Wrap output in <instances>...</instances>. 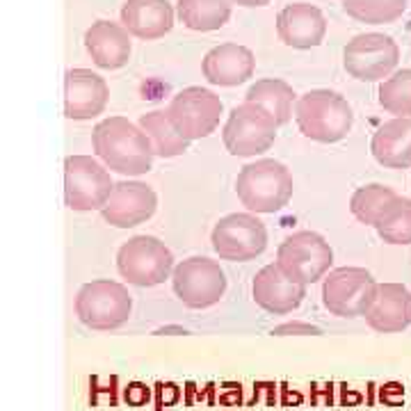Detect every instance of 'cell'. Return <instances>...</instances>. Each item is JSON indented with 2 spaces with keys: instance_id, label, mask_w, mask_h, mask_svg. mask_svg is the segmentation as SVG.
Instances as JSON below:
<instances>
[{
  "instance_id": "1",
  "label": "cell",
  "mask_w": 411,
  "mask_h": 411,
  "mask_svg": "<svg viewBox=\"0 0 411 411\" xmlns=\"http://www.w3.org/2000/svg\"><path fill=\"white\" fill-rule=\"evenodd\" d=\"M91 146L105 167L122 176L146 174L155 158L146 133L126 117H108L98 122L91 133Z\"/></svg>"
},
{
  "instance_id": "2",
  "label": "cell",
  "mask_w": 411,
  "mask_h": 411,
  "mask_svg": "<svg viewBox=\"0 0 411 411\" xmlns=\"http://www.w3.org/2000/svg\"><path fill=\"white\" fill-rule=\"evenodd\" d=\"M295 122L304 137L336 144L350 135L354 112L347 98L331 89H311L295 103Z\"/></svg>"
},
{
  "instance_id": "3",
  "label": "cell",
  "mask_w": 411,
  "mask_h": 411,
  "mask_svg": "<svg viewBox=\"0 0 411 411\" xmlns=\"http://www.w3.org/2000/svg\"><path fill=\"white\" fill-rule=\"evenodd\" d=\"M293 174L279 160L263 158L240 169L236 179V195L249 212L272 215L288 206L293 197Z\"/></svg>"
},
{
  "instance_id": "4",
  "label": "cell",
  "mask_w": 411,
  "mask_h": 411,
  "mask_svg": "<svg viewBox=\"0 0 411 411\" xmlns=\"http://www.w3.org/2000/svg\"><path fill=\"white\" fill-rule=\"evenodd\" d=\"M133 313V297L119 281L96 279L78 290L76 315L85 327L96 331L119 329Z\"/></svg>"
},
{
  "instance_id": "5",
  "label": "cell",
  "mask_w": 411,
  "mask_h": 411,
  "mask_svg": "<svg viewBox=\"0 0 411 411\" xmlns=\"http://www.w3.org/2000/svg\"><path fill=\"white\" fill-rule=\"evenodd\" d=\"M174 254L162 240L153 236H135L117 252V270L133 286H160L174 272Z\"/></svg>"
},
{
  "instance_id": "6",
  "label": "cell",
  "mask_w": 411,
  "mask_h": 411,
  "mask_svg": "<svg viewBox=\"0 0 411 411\" xmlns=\"http://www.w3.org/2000/svg\"><path fill=\"white\" fill-rule=\"evenodd\" d=\"M279 124L265 108L256 103H240L231 110L222 129L226 151L236 158H254L274 144Z\"/></svg>"
},
{
  "instance_id": "7",
  "label": "cell",
  "mask_w": 411,
  "mask_h": 411,
  "mask_svg": "<svg viewBox=\"0 0 411 411\" xmlns=\"http://www.w3.org/2000/svg\"><path fill=\"white\" fill-rule=\"evenodd\" d=\"M110 172L91 155H67L65 160V201L76 212L103 210L112 190Z\"/></svg>"
},
{
  "instance_id": "8",
  "label": "cell",
  "mask_w": 411,
  "mask_h": 411,
  "mask_svg": "<svg viewBox=\"0 0 411 411\" xmlns=\"http://www.w3.org/2000/svg\"><path fill=\"white\" fill-rule=\"evenodd\" d=\"M334 252L315 231H297L276 249V265L297 283H315L331 272Z\"/></svg>"
},
{
  "instance_id": "9",
  "label": "cell",
  "mask_w": 411,
  "mask_h": 411,
  "mask_svg": "<svg viewBox=\"0 0 411 411\" xmlns=\"http://www.w3.org/2000/svg\"><path fill=\"white\" fill-rule=\"evenodd\" d=\"M210 243L222 260L247 263L265 252L267 229L256 212H231L212 226Z\"/></svg>"
},
{
  "instance_id": "10",
  "label": "cell",
  "mask_w": 411,
  "mask_h": 411,
  "mask_svg": "<svg viewBox=\"0 0 411 411\" xmlns=\"http://www.w3.org/2000/svg\"><path fill=\"white\" fill-rule=\"evenodd\" d=\"M400 62V48L393 37L381 32H364L343 48V67L361 82L386 80Z\"/></svg>"
},
{
  "instance_id": "11",
  "label": "cell",
  "mask_w": 411,
  "mask_h": 411,
  "mask_svg": "<svg viewBox=\"0 0 411 411\" xmlns=\"http://www.w3.org/2000/svg\"><path fill=\"white\" fill-rule=\"evenodd\" d=\"M377 281L366 267H338L322 281V304L338 318H364L373 304Z\"/></svg>"
},
{
  "instance_id": "12",
  "label": "cell",
  "mask_w": 411,
  "mask_h": 411,
  "mask_svg": "<svg viewBox=\"0 0 411 411\" xmlns=\"http://www.w3.org/2000/svg\"><path fill=\"white\" fill-rule=\"evenodd\" d=\"M176 297L188 309H208L226 293V276L217 260L208 256H190L172 272Z\"/></svg>"
},
{
  "instance_id": "13",
  "label": "cell",
  "mask_w": 411,
  "mask_h": 411,
  "mask_svg": "<svg viewBox=\"0 0 411 411\" xmlns=\"http://www.w3.org/2000/svg\"><path fill=\"white\" fill-rule=\"evenodd\" d=\"M224 112L222 98L206 87H186L172 98L167 108V117L172 119L174 129L188 142L203 140L215 133L219 117Z\"/></svg>"
},
{
  "instance_id": "14",
  "label": "cell",
  "mask_w": 411,
  "mask_h": 411,
  "mask_svg": "<svg viewBox=\"0 0 411 411\" xmlns=\"http://www.w3.org/2000/svg\"><path fill=\"white\" fill-rule=\"evenodd\" d=\"M158 208V195L142 181H122L112 190L108 203L101 210L103 219L117 229H133L153 217Z\"/></svg>"
},
{
  "instance_id": "15",
  "label": "cell",
  "mask_w": 411,
  "mask_h": 411,
  "mask_svg": "<svg viewBox=\"0 0 411 411\" xmlns=\"http://www.w3.org/2000/svg\"><path fill=\"white\" fill-rule=\"evenodd\" d=\"M110 89L101 76L89 69H69L65 74V117L89 122L103 115Z\"/></svg>"
},
{
  "instance_id": "16",
  "label": "cell",
  "mask_w": 411,
  "mask_h": 411,
  "mask_svg": "<svg viewBox=\"0 0 411 411\" xmlns=\"http://www.w3.org/2000/svg\"><path fill=\"white\" fill-rule=\"evenodd\" d=\"M252 297L260 309L272 315H286L295 311L307 297V286L281 270L279 265H265L252 281Z\"/></svg>"
},
{
  "instance_id": "17",
  "label": "cell",
  "mask_w": 411,
  "mask_h": 411,
  "mask_svg": "<svg viewBox=\"0 0 411 411\" xmlns=\"http://www.w3.org/2000/svg\"><path fill=\"white\" fill-rule=\"evenodd\" d=\"M276 34L286 46L309 51L322 44L327 34V19L315 5L293 3L286 5L276 16Z\"/></svg>"
},
{
  "instance_id": "18",
  "label": "cell",
  "mask_w": 411,
  "mask_h": 411,
  "mask_svg": "<svg viewBox=\"0 0 411 411\" xmlns=\"http://www.w3.org/2000/svg\"><path fill=\"white\" fill-rule=\"evenodd\" d=\"M368 327L379 334H398L411 324V293L402 283H377L373 304L366 311Z\"/></svg>"
},
{
  "instance_id": "19",
  "label": "cell",
  "mask_w": 411,
  "mask_h": 411,
  "mask_svg": "<svg viewBox=\"0 0 411 411\" xmlns=\"http://www.w3.org/2000/svg\"><path fill=\"white\" fill-rule=\"evenodd\" d=\"M203 78L210 85H219V87H238V85L247 82L256 71V58L247 46L233 44H219L210 48L206 53L201 62Z\"/></svg>"
},
{
  "instance_id": "20",
  "label": "cell",
  "mask_w": 411,
  "mask_h": 411,
  "mask_svg": "<svg viewBox=\"0 0 411 411\" xmlns=\"http://www.w3.org/2000/svg\"><path fill=\"white\" fill-rule=\"evenodd\" d=\"M133 34L122 23L112 21H96L85 32V48L96 67L101 69H122L129 65L133 53Z\"/></svg>"
},
{
  "instance_id": "21",
  "label": "cell",
  "mask_w": 411,
  "mask_h": 411,
  "mask_svg": "<svg viewBox=\"0 0 411 411\" xmlns=\"http://www.w3.org/2000/svg\"><path fill=\"white\" fill-rule=\"evenodd\" d=\"M174 16L169 0H126L122 7V25L144 41L165 37L174 27Z\"/></svg>"
},
{
  "instance_id": "22",
  "label": "cell",
  "mask_w": 411,
  "mask_h": 411,
  "mask_svg": "<svg viewBox=\"0 0 411 411\" xmlns=\"http://www.w3.org/2000/svg\"><path fill=\"white\" fill-rule=\"evenodd\" d=\"M373 158L386 169L411 167V117H393L375 131Z\"/></svg>"
},
{
  "instance_id": "23",
  "label": "cell",
  "mask_w": 411,
  "mask_h": 411,
  "mask_svg": "<svg viewBox=\"0 0 411 411\" xmlns=\"http://www.w3.org/2000/svg\"><path fill=\"white\" fill-rule=\"evenodd\" d=\"M295 96H297L295 89L286 80H281V78H260V80H256L247 89L245 101L265 108L274 117V122L283 126L295 115L293 112V105L297 103Z\"/></svg>"
},
{
  "instance_id": "24",
  "label": "cell",
  "mask_w": 411,
  "mask_h": 411,
  "mask_svg": "<svg viewBox=\"0 0 411 411\" xmlns=\"http://www.w3.org/2000/svg\"><path fill=\"white\" fill-rule=\"evenodd\" d=\"M176 16L195 32H212L229 23L231 0H179Z\"/></svg>"
},
{
  "instance_id": "25",
  "label": "cell",
  "mask_w": 411,
  "mask_h": 411,
  "mask_svg": "<svg viewBox=\"0 0 411 411\" xmlns=\"http://www.w3.org/2000/svg\"><path fill=\"white\" fill-rule=\"evenodd\" d=\"M140 129L151 140L153 153L158 158H179L190 146V142L174 129L172 119L167 117V110H153L142 115Z\"/></svg>"
},
{
  "instance_id": "26",
  "label": "cell",
  "mask_w": 411,
  "mask_h": 411,
  "mask_svg": "<svg viewBox=\"0 0 411 411\" xmlns=\"http://www.w3.org/2000/svg\"><path fill=\"white\" fill-rule=\"evenodd\" d=\"M398 192L381 183H370V186L357 188L350 199V210L352 215L366 226H377V222L384 217V212L391 208L393 201L398 199Z\"/></svg>"
},
{
  "instance_id": "27",
  "label": "cell",
  "mask_w": 411,
  "mask_h": 411,
  "mask_svg": "<svg viewBox=\"0 0 411 411\" xmlns=\"http://www.w3.org/2000/svg\"><path fill=\"white\" fill-rule=\"evenodd\" d=\"M409 0H343L347 16L361 23L384 25L398 21L407 12Z\"/></svg>"
},
{
  "instance_id": "28",
  "label": "cell",
  "mask_w": 411,
  "mask_h": 411,
  "mask_svg": "<svg viewBox=\"0 0 411 411\" xmlns=\"http://www.w3.org/2000/svg\"><path fill=\"white\" fill-rule=\"evenodd\" d=\"M379 105L393 117H411V69L393 71L377 89Z\"/></svg>"
},
{
  "instance_id": "29",
  "label": "cell",
  "mask_w": 411,
  "mask_h": 411,
  "mask_svg": "<svg viewBox=\"0 0 411 411\" xmlns=\"http://www.w3.org/2000/svg\"><path fill=\"white\" fill-rule=\"evenodd\" d=\"M375 229L388 245H411V199L398 197Z\"/></svg>"
},
{
  "instance_id": "30",
  "label": "cell",
  "mask_w": 411,
  "mask_h": 411,
  "mask_svg": "<svg viewBox=\"0 0 411 411\" xmlns=\"http://www.w3.org/2000/svg\"><path fill=\"white\" fill-rule=\"evenodd\" d=\"M322 331L307 322H283L272 329V336H320Z\"/></svg>"
},
{
  "instance_id": "31",
  "label": "cell",
  "mask_w": 411,
  "mask_h": 411,
  "mask_svg": "<svg viewBox=\"0 0 411 411\" xmlns=\"http://www.w3.org/2000/svg\"><path fill=\"white\" fill-rule=\"evenodd\" d=\"M233 5H240V7H265L270 5L272 0H231Z\"/></svg>"
}]
</instances>
